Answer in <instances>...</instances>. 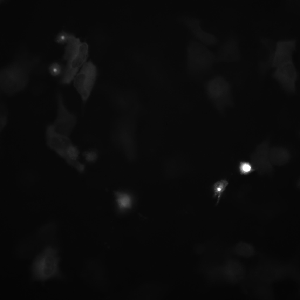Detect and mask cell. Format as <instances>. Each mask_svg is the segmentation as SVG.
<instances>
[{
  "label": "cell",
  "instance_id": "3",
  "mask_svg": "<svg viewBox=\"0 0 300 300\" xmlns=\"http://www.w3.org/2000/svg\"><path fill=\"white\" fill-rule=\"evenodd\" d=\"M60 258L58 249L52 245H45L35 256L30 266L32 281L44 283L52 279H60Z\"/></svg>",
  "mask_w": 300,
  "mask_h": 300
},
{
  "label": "cell",
  "instance_id": "8",
  "mask_svg": "<svg viewBox=\"0 0 300 300\" xmlns=\"http://www.w3.org/2000/svg\"><path fill=\"white\" fill-rule=\"evenodd\" d=\"M295 40H286L277 42L272 58L262 68L261 74L264 75L271 68H275L285 63L293 61L292 55L296 49Z\"/></svg>",
  "mask_w": 300,
  "mask_h": 300
},
{
  "label": "cell",
  "instance_id": "19",
  "mask_svg": "<svg viewBox=\"0 0 300 300\" xmlns=\"http://www.w3.org/2000/svg\"><path fill=\"white\" fill-rule=\"evenodd\" d=\"M64 68L61 64L57 62H54L51 63L48 67L49 74L52 76L60 77L63 74Z\"/></svg>",
  "mask_w": 300,
  "mask_h": 300
},
{
  "label": "cell",
  "instance_id": "21",
  "mask_svg": "<svg viewBox=\"0 0 300 300\" xmlns=\"http://www.w3.org/2000/svg\"><path fill=\"white\" fill-rule=\"evenodd\" d=\"M73 35L65 31L62 30L59 32L56 35L55 38V40L57 43L59 44H67Z\"/></svg>",
  "mask_w": 300,
  "mask_h": 300
},
{
  "label": "cell",
  "instance_id": "6",
  "mask_svg": "<svg viewBox=\"0 0 300 300\" xmlns=\"http://www.w3.org/2000/svg\"><path fill=\"white\" fill-rule=\"evenodd\" d=\"M97 69L91 62H86L74 77V86L85 103L89 97L95 85L97 76Z\"/></svg>",
  "mask_w": 300,
  "mask_h": 300
},
{
  "label": "cell",
  "instance_id": "9",
  "mask_svg": "<svg viewBox=\"0 0 300 300\" xmlns=\"http://www.w3.org/2000/svg\"><path fill=\"white\" fill-rule=\"evenodd\" d=\"M272 76L285 92L289 94H293L296 92V83L298 74L293 61L276 68Z\"/></svg>",
  "mask_w": 300,
  "mask_h": 300
},
{
  "label": "cell",
  "instance_id": "1",
  "mask_svg": "<svg viewBox=\"0 0 300 300\" xmlns=\"http://www.w3.org/2000/svg\"><path fill=\"white\" fill-rule=\"evenodd\" d=\"M25 53L19 55L0 71V88L5 94L12 95L24 90L28 84L31 72L38 63V58H29Z\"/></svg>",
  "mask_w": 300,
  "mask_h": 300
},
{
  "label": "cell",
  "instance_id": "4",
  "mask_svg": "<svg viewBox=\"0 0 300 300\" xmlns=\"http://www.w3.org/2000/svg\"><path fill=\"white\" fill-rule=\"evenodd\" d=\"M88 50L87 44L81 42L74 35L66 44L63 58L67 63L60 77L61 84L68 85L73 81L80 69L86 62Z\"/></svg>",
  "mask_w": 300,
  "mask_h": 300
},
{
  "label": "cell",
  "instance_id": "15",
  "mask_svg": "<svg viewBox=\"0 0 300 300\" xmlns=\"http://www.w3.org/2000/svg\"><path fill=\"white\" fill-rule=\"evenodd\" d=\"M269 156L272 164L278 166L286 163L290 158L288 151L283 148L279 147H274L270 149Z\"/></svg>",
  "mask_w": 300,
  "mask_h": 300
},
{
  "label": "cell",
  "instance_id": "7",
  "mask_svg": "<svg viewBox=\"0 0 300 300\" xmlns=\"http://www.w3.org/2000/svg\"><path fill=\"white\" fill-rule=\"evenodd\" d=\"M57 101L56 116L52 124L57 133L69 137L76 125V117L67 108L60 93L57 94Z\"/></svg>",
  "mask_w": 300,
  "mask_h": 300
},
{
  "label": "cell",
  "instance_id": "16",
  "mask_svg": "<svg viewBox=\"0 0 300 300\" xmlns=\"http://www.w3.org/2000/svg\"><path fill=\"white\" fill-rule=\"evenodd\" d=\"M119 209L121 211L130 209L132 207V200L131 196L125 192L116 191L114 192Z\"/></svg>",
  "mask_w": 300,
  "mask_h": 300
},
{
  "label": "cell",
  "instance_id": "17",
  "mask_svg": "<svg viewBox=\"0 0 300 300\" xmlns=\"http://www.w3.org/2000/svg\"><path fill=\"white\" fill-rule=\"evenodd\" d=\"M235 252L237 255L245 257H250L254 255L255 248L252 245L248 243L240 242L234 247Z\"/></svg>",
  "mask_w": 300,
  "mask_h": 300
},
{
  "label": "cell",
  "instance_id": "5",
  "mask_svg": "<svg viewBox=\"0 0 300 300\" xmlns=\"http://www.w3.org/2000/svg\"><path fill=\"white\" fill-rule=\"evenodd\" d=\"M207 98L217 112L224 115L227 108H233L235 104L231 86L224 77L214 76L208 80L205 85Z\"/></svg>",
  "mask_w": 300,
  "mask_h": 300
},
{
  "label": "cell",
  "instance_id": "20",
  "mask_svg": "<svg viewBox=\"0 0 300 300\" xmlns=\"http://www.w3.org/2000/svg\"><path fill=\"white\" fill-rule=\"evenodd\" d=\"M239 171L241 175H247L255 170L252 163L246 161H241L238 166Z\"/></svg>",
  "mask_w": 300,
  "mask_h": 300
},
{
  "label": "cell",
  "instance_id": "2",
  "mask_svg": "<svg viewBox=\"0 0 300 300\" xmlns=\"http://www.w3.org/2000/svg\"><path fill=\"white\" fill-rule=\"evenodd\" d=\"M186 51L188 76L194 80H202L211 72L216 62V55L205 45L193 38L188 42Z\"/></svg>",
  "mask_w": 300,
  "mask_h": 300
},
{
  "label": "cell",
  "instance_id": "22",
  "mask_svg": "<svg viewBox=\"0 0 300 300\" xmlns=\"http://www.w3.org/2000/svg\"><path fill=\"white\" fill-rule=\"evenodd\" d=\"M7 122V117L6 113H1L0 116V129L1 132L6 125Z\"/></svg>",
  "mask_w": 300,
  "mask_h": 300
},
{
  "label": "cell",
  "instance_id": "18",
  "mask_svg": "<svg viewBox=\"0 0 300 300\" xmlns=\"http://www.w3.org/2000/svg\"><path fill=\"white\" fill-rule=\"evenodd\" d=\"M228 184V182L225 179L217 181L213 184L212 186L213 197L217 198L216 205L219 203L222 194L226 190Z\"/></svg>",
  "mask_w": 300,
  "mask_h": 300
},
{
  "label": "cell",
  "instance_id": "12",
  "mask_svg": "<svg viewBox=\"0 0 300 300\" xmlns=\"http://www.w3.org/2000/svg\"><path fill=\"white\" fill-rule=\"evenodd\" d=\"M267 142L259 145L251 156V163L258 173L263 174L269 173L273 169L269 156L270 149Z\"/></svg>",
  "mask_w": 300,
  "mask_h": 300
},
{
  "label": "cell",
  "instance_id": "11",
  "mask_svg": "<svg viewBox=\"0 0 300 300\" xmlns=\"http://www.w3.org/2000/svg\"><path fill=\"white\" fill-rule=\"evenodd\" d=\"M182 20L194 37L200 42L205 45L211 46L217 43V38L214 35L202 29L200 19L188 16H184Z\"/></svg>",
  "mask_w": 300,
  "mask_h": 300
},
{
  "label": "cell",
  "instance_id": "13",
  "mask_svg": "<svg viewBox=\"0 0 300 300\" xmlns=\"http://www.w3.org/2000/svg\"><path fill=\"white\" fill-rule=\"evenodd\" d=\"M238 42L235 37L229 36L218 50L216 55V62L238 60L240 56Z\"/></svg>",
  "mask_w": 300,
  "mask_h": 300
},
{
  "label": "cell",
  "instance_id": "14",
  "mask_svg": "<svg viewBox=\"0 0 300 300\" xmlns=\"http://www.w3.org/2000/svg\"><path fill=\"white\" fill-rule=\"evenodd\" d=\"M223 275L225 279L231 283H236L244 278L245 270L241 264L234 259L227 260L222 268Z\"/></svg>",
  "mask_w": 300,
  "mask_h": 300
},
{
  "label": "cell",
  "instance_id": "10",
  "mask_svg": "<svg viewBox=\"0 0 300 300\" xmlns=\"http://www.w3.org/2000/svg\"><path fill=\"white\" fill-rule=\"evenodd\" d=\"M45 135L48 147L65 160L67 150L73 144L69 137L56 132L52 124L47 127Z\"/></svg>",
  "mask_w": 300,
  "mask_h": 300
},
{
  "label": "cell",
  "instance_id": "23",
  "mask_svg": "<svg viewBox=\"0 0 300 300\" xmlns=\"http://www.w3.org/2000/svg\"><path fill=\"white\" fill-rule=\"evenodd\" d=\"M86 160L90 161H93L95 160L97 157V155L94 152H90L86 153L85 154Z\"/></svg>",
  "mask_w": 300,
  "mask_h": 300
}]
</instances>
